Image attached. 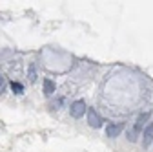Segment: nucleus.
Segmentation results:
<instances>
[{
    "instance_id": "f257e3e1",
    "label": "nucleus",
    "mask_w": 153,
    "mask_h": 152,
    "mask_svg": "<svg viewBox=\"0 0 153 152\" xmlns=\"http://www.w3.org/2000/svg\"><path fill=\"white\" fill-rule=\"evenodd\" d=\"M148 117H149V114H148V112H146V114H140V116L137 117L135 125H133V128L129 130V134H128V139H129V141H137V138L144 132V123H146Z\"/></svg>"
},
{
    "instance_id": "f03ea898",
    "label": "nucleus",
    "mask_w": 153,
    "mask_h": 152,
    "mask_svg": "<svg viewBox=\"0 0 153 152\" xmlns=\"http://www.w3.org/2000/svg\"><path fill=\"white\" fill-rule=\"evenodd\" d=\"M88 123L91 128H100V125H102V117L97 114L95 108H88Z\"/></svg>"
},
{
    "instance_id": "7ed1b4c3",
    "label": "nucleus",
    "mask_w": 153,
    "mask_h": 152,
    "mask_svg": "<svg viewBox=\"0 0 153 152\" xmlns=\"http://www.w3.org/2000/svg\"><path fill=\"white\" fill-rule=\"evenodd\" d=\"M71 117H75V119H80L82 116H84V112H86V103L84 101H75L73 105H71Z\"/></svg>"
},
{
    "instance_id": "20e7f679",
    "label": "nucleus",
    "mask_w": 153,
    "mask_h": 152,
    "mask_svg": "<svg viewBox=\"0 0 153 152\" xmlns=\"http://www.w3.org/2000/svg\"><path fill=\"white\" fill-rule=\"evenodd\" d=\"M151 141H153V123H149L144 128V132H142V145L144 147H149Z\"/></svg>"
},
{
    "instance_id": "39448f33",
    "label": "nucleus",
    "mask_w": 153,
    "mask_h": 152,
    "mask_svg": "<svg viewBox=\"0 0 153 152\" xmlns=\"http://www.w3.org/2000/svg\"><path fill=\"white\" fill-rule=\"evenodd\" d=\"M122 128H124V125L122 123H117V125H109L108 128H106V134L109 136V138H117L120 132H122Z\"/></svg>"
},
{
    "instance_id": "423d86ee",
    "label": "nucleus",
    "mask_w": 153,
    "mask_h": 152,
    "mask_svg": "<svg viewBox=\"0 0 153 152\" xmlns=\"http://www.w3.org/2000/svg\"><path fill=\"white\" fill-rule=\"evenodd\" d=\"M44 92L48 93V96H49V93H53L55 92V83L49 81V79H44Z\"/></svg>"
},
{
    "instance_id": "0eeeda50",
    "label": "nucleus",
    "mask_w": 153,
    "mask_h": 152,
    "mask_svg": "<svg viewBox=\"0 0 153 152\" xmlns=\"http://www.w3.org/2000/svg\"><path fill=\"white\" fill-rule=\"evenodd\" d=\"M11 88H13L16 93H22V90H24V88H22V84H18V83H11Z\"/></svg>"
},
{
    "instance_id": "6e6552de",
    "label": "nucleus",
    "mask_w": 153,
    "mask_h": 152,
    "mask_svg": "<svg viewBox=\"0 0 153 152\" xmlns=\"http://www.w3.org/2000/svg\"><path fill=\"white\" fill-rule=\"evenodd\" d=\"M4 86V77H2V73H0V88Z\"/></svg>"
}]
</instances>
